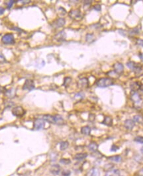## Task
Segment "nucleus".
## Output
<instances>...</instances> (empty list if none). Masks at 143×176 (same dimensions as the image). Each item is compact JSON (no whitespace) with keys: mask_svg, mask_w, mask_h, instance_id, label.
<instances>
[{"mask_svg":"<svg viewBox=\"0 0 143 176\" xmlns=\"http://www.w3.org/2000/svg\"><path fill=\"white\" fill-rule=\"evenodd\" d=\"M113 84H114V81L112 78H100L96 81V85L98 88H107Z\"/></svg>","mask_w":143,"mask_h":176,"instance_id":"f257e3e1","label":"nucleus"},{"mask_svg":"<svg viewBox=\"0 0 143 176\" xmlns=\"http://www.w3.org/2000/svg\"><path fill=\"white\" fill-rule=\"evenodd\" d=\"M127 66L131 70H132L136 74H140L143 70V67L140 66V64L136 63L133 61H129L127 63Z\"/></svg>","mask_w":143,"mask_h":176,"instance_id":"f03ea898","label":"nucleus"},{"mask_svg":"<svg viewBox=\"0 0 143 176\" xmlns=\"http://www.w3.org/2000/svg\"><path fill=\"white\" fill-rule=\"evenodd\" d=\"M68 15L72 19L75 21H80L83 17L81 11L79 9H72L69 12Z\"/></svg>","mask_w":143,"mask_h":176,"instance_id":"7ed1b4c3","label":"nucleus"},{"mask_svg":"<svg viewBox=\"0 0 143 176\" xmlns=\"http://www.w3.org/2000/svg\"><path fill=\"white\" fill-rule=\"evenodd\" d=\"M1 41L5 44H13L15 43L14 36L11 33H7L2 37Z\"/></svg>","mask_w":143,"mask_h":176,"instance_id":"20e7f679","label":"nucleus"},{"mask_svg":"<svg viewBox=\"0 0 143 176\" xmlns=\"http://www.w3.org/2000/svg\"><path fill=\"white\" fill-rule=\"evenodd\" d=\"M12 113L14 116H17V117H21L25 114V111L22 107L17 106V107H15L13 109Z\"/></svg>","mask_w":143,"mask_h":176,"instance_id":"39448f33","label":"nucleus"},{"mask_svg":"<svg viewBox=\"0 0 143 176\" xmlns=\"http://www.w3.org/2000/svg\"><path fill=\"white\" fill-rule=\"evenodd\" d=\"M78 88L80 89H86L89 86V81L87 78H82L78 81Z\"/></svg>","mask_w":143,"mask_h":176,"instance_id":"423d86ee","label":"nucleus"},{"mask_svg":"<svg viewBox=\"0 0 143 176\" xmlns=\"http://www.w3.org/2000/svg\"><path fill=\"white\" fill-rule=\"evenodd\" d=\"M65 23H66L65 19H64V18H58V19H56L54 21H53V23H52V26H53V28H60V27H62L63 26L65 25Z\"/></svg>","mask_w":143,"mask_h":176,"instance_id":"0eeeda50","label":"nucleus"},{"mask_svg":"<svg viewBox=\"0 0 143 176\" xmlns=\"http://www.w3.org/2000/svg\"><path fill=\"white\" fill-rule=\"evenodd\" d=\"M131 99L133 101L135 105H139L141 103V98L140 95L136 92H133L132 91L131 93Z\"/></svg>","mask_w":143,"mask_h":176,"instance_id":"6e6552de","label":"nucleus"},{"mask_svg":"<svg viewBox=\"0 0 143 176\" xmlns=\"http://www.w3.org/2000/svg\"><path fill=\"white\" fill-rule=\"evenodd\" d=\"M34 88H35V84H34V81L32 80H27L25 81L23 87V89L24 90L31 91Z\"/></svg>","mask_w":143,"mask_h":176,"instance_id":"1a4fd4ad","label":"nucleus"},{"mask_svg":"<svg viewBox=\"0 0 143 176\" xmlns=\"http://www.w3.org/2000/svg\"><path fill=\"white\" fill-rule=\"evenodd\" d=\"M45 127V122L44 120L41 119H37L34 122V128L37 130H40L44 128Z\"/></svg>","mask_w":143,"mask_h":176,"instance_id":"9d476101","label":"nucleus"},{"mask_svg":"<svg viewBox=\"0 0 143 176\" xmlns=\"http://www.w3.org/2000/svg\"><path fill=\"white\" fill-rule=\"evenodd\" d=\"M123 70H124V66L121 63L117 62V63L113 65V71L117 75L122 74L123 72Z\"/></svg>","mask_w":143,"mask_h":176,"instance_id":"9b49d317","label":"nucleus"},{"mask_svg":"<svg viewBox=\"0 0 143 176\" xmlns=\"http://www.w3.org/2000/svg\"><path fill=\"white\" fill-rule=\"evenodd\" d=\"M66 34L64 31H60L59 32H58L56 35L54 36V39L58 42H62V41L66 40Z\"/></svg>","mask_w":143,"mask_h":176,"instance_id":"f8f14e48","label":"nucleus"},{"mask_svg":"<svg viewBox=\"0 0 143 176\" xmlns=\"http://www.w3.org/2000/svg\"><path fill=\"white\" fill-rule=\"evenodd\" d=\"M124 125H125V127L126 128V129L131 130H132L133 128L135 127V123L132 119H127L125 121V123H124Z\"/></svg>","mask_w":143,"mask_h":176,"instance_id":"ddd939ff","label":"nucleus"},{"mask_svg":"<svg viewBox=\"0 0 143 176\" xmlns=\"http://www.w3.org/2000/svg\"><path fill=\"white\" fill-rule=\"evenodd\" d=\"M60 171H61V168L58 164H54L51 166L50 169V172L53 175H58L60 173Z\"/></svg>","mask_w":143,"mask_h":176,"instance_id":"4468645a","label":"nucleus"},{"mask_svg":"<svg viewBox=\"0 0 143 176\" xmlns=\"http://www.w3.org/2000/svg\"><path fill=\"white\" fill-rule=\"evenodd\" d=\"M42 120H45L49 123L55 124V118L54 115H45L42 116Z\"/></svg>","mask_w":143,"mask_h":176,"instance_id":"2eb2a0df","label":"nucleus"},{"mask_svg":"<svg viewBox=\"0 0 143 176\" xmlns=\"http://www.w3.org/2000/svg\"><path fill=\"white\" fill-rule=\"evenodd\" d=\"M120 176V172L119 169H111L110 170H108L105 176Z\"/></svg>","mask_w":143,"mask_h":176,"instance_id":"dca6fc26","label":"nucleus"},{"mask_svg":"<svg viewBox=\"0 0 143 176\" xmlns=\"http://www.w3.org/2000/svg\"><path fill=\"white\" fill-rule=\"evenodd\" d=\"M99 170L97 168H93L88 172L87 176H99Z\"/></svg>","mask_w":143,"mask_h":176,"instance_id":"f3484780","label":"nucleus"},{"mask_svg":"<svg viewBox=\"0 0 143 176\" xmlns=\"http://www.w3.org/2000/svg\"><path fill=\"white\" fill-rule=\"evenodd\" d=\"M88 149L92 152H95L98 150V144L95 142H91L90 144L88 145Z\"/></svg>","mask_w":143,"mask_h":176,"instance_id":"a211bd4d","label":"nucleus"},{"mask_svg":"<svg viewBox=\"0 0 143 176\" xmlns=\"http://www.w3.org/2000/svg\"><path fill=\"white\" fill-rule=\"evenodd\" d=\"M109 159L113 162H115V163H120L122 162V157L119 155H115L113 156H110Z\"/></svg>","mask_w":143,"mask_h":176,"instance_id":"6ab92c4d","label":"nucleus"},{"mask_svg":"<svg viewBox=\"0 0 143 176\" xmlns=\"http://www.w3.org/2000/svg\"><path fill=\"white\" fill-rule=\"evenodd\" d=\"M87 156V153H78V154H76V155L74 156V158L76 160H82L86 158Z\"/></svg>","mask_w":143,"mask_h":176,"instance_id":"aec40b11","label":"nucleus"},{"mask_svg":"<svg viewBox=\"0 0 143 176\" xmlns=\"http://www.w3.org/2000/svg\"><path fill=\"white\" fill-rule=\"evenodd\" d=\"M101 123L105 124V125H107V126H109V127H111L113 124V119L110 116H105L104 118V120H103V122Z\"/></svg>","mask_w":143,"mask_h":176,"instance_id":"412c9836","label":"nucleus"},{"mask_svg":"<svg viewBox=\"0 0 143 176\" xmlns=\"http://www.w3.org/2000/svg\"><path fill=\"white\" fill-rule=\"evenodd\" d=\"M86 40L88 43H92L95 40V38L94 34L92 33H87L86 36Z\"/></svg>","mask_w":143,"mask_h":176,"instance_id":"4be33fe9","label":"nucleus"},{"mask_svg":"<svg viewBox=\"0 0 143 176\" xmlns=\"http://www.w3.org/2000/svg\"><path fill=\"white\" fill-rule=\"evenodd\" d=\"M91 128L88 126H85L81 128V133L84 135H90L91 133Z\"/></svg>","mask_w":143,"mask_h":176,"instance_id":"5701e85b","label":"nucleus"},{"mask_svg":"<svg viewBox=\"0 0 143 176\" xmlns=\"http://www.w3.org/2000/svg\"><path fill=\"white\" fill-rule=\"evenodd\" d=\"M54 118H55V124H56L61 125V124H63L64 123V120L63 119V118L59 115H54Z\"/></svg>","mask_w":143,"mask_h":176,"instance_id":"b1692460","label":"nucleus"},{"mask_svg":"<svg viewBox=\"0 0 143 176\" xmlns=\"http://www.w3.org/2000/svg\"><path fill=\"white\" fill-rule=\"evenodd\" d=\"M141 84L140 82H134L131 85V88L133 92H136L137 90L140 89V88L141 86Z\"/></svg>","mask_w":143,"mask_h":176,"instance_id":"393cba45","label":"nucleus"},{"mask_svg":"<svg viewBox=\"0 0 143 176\" xmlns=\"http://www.w3.org/2000/svg\"><path fill=\"white\" fill-rule=\"evenodd\" d=\"M68 146H69V143H68V141H63V142H62L60 143V149L62 151L65 150H66L67 148H68Z\"/></svg>","mask_w":143,"mask_h":176,"instance_id":"a878e982","label":"nucleus"},{"mask_svg":"<svg viewBox=\"0 0 143 176\" xmlns=\"http://www.w3.org/2000/svg\"><path fill=\"white\" fill-rule=\"evenodd\" d=\"M5 95H7L8 97H13L15 95V91L13 89H11L10 90H8L7 92H5Z\"/></svg>","mask_w":143,"mask_h":176,"instance_id":"bb28decb","label":"nucleus"},{"mask_svg":"<svg viewBox=\"0 0 143 176\" xmlns=\"http://www.w3.org/2000/svg\"><path fill=\"white\" fill-rule=\"evenodd\" d=\"M140 30L139 28H134L132 30H131L129 32V35L130 36H135L136 35H139V34Z\"/></svg>","mask_w":143,"mask_h":176,"instance_id":"cd10ccee","label":"nucleus"},{"mask_svg":"<svg viewBox=\"0 0 143 176\" xmlns=\"http://www.w3.org/2000/svg\"><path fill=\"white\" fill-rule=\"evenodd\" d=\"M71 82H72V78H70V77H66V78H64V84H63V85L65 86L66 88H67V87L70 84Z\"/></svg>","mask_w":143,"mask_h":176,"instance_id":"c85d7f7f","label":"nucleus"},{"mask_svg":"<svg viewBox=\"0 0 143 176\" xmlns=\"http://www.w3.org/2000/svg\"><path fill=\"white\" fill-rule=\"evenodd\" d=\"M133 120L135 123H141L143 120V117L140 115H135L133 116Z\"/></svg>","mask_w":143,"mask_h":176,"instance_id":"c756f323","label":"nucleus"},{"mask_svg":"<svg viewBox=\"0 0 143 176\" xmlns=\"http://www.w3.org/2000/svg\"><path fill=\"white\" fill-rule=\"evenodd\" d=\"M60 162L62 164H64V165H68V164H70L71 163V161H70V159H66V158H62L60 159Z\"/></svg>","mask_w":143,"mask_h":176,"instance_id":"7c9ffc66","label":"nucleus"},{"mask_svg":"<svg viewBox=\"0 0 143 176\" xmlns=\"http://www.w3.org/2000/svg\"><path fill=\"white\" fill-rule=\"evenodd\" d=\"M135 141L140 144H143V136H136V138H135Z\"/></svg>","mask_w":143,"mask_h":176,"instance_id":"2f4dec72","label":"nucleus"},{"mask_svg":"<svg viewBox=\"0 0 143 176\" xmlns=\"http://www.w3.org/2000/svg\"><path fill=\"white\" fill-rule=\"evenodd\" d=\"M70 174H71V172L68 169H65V170L62 171V176H70Z\"/></svg>","mask_w":143,"mask_h":176,"instance_id":"473e14b6","label":"nucleus"},{"mask_svg":"<svg viewBox=\"0 0 143 176\" xmlns=\"http://www.w3.org/2000/svg\"><path fill=\"white\" fill-rule=\"evenodd\" d=\"M84 97V93H83L82 92H79L78 93H77L76 95H75V98L77 99H83Z\"/></svg>","mask_w":143,"mask_h":176,"instance_id":"72a5a7b5","label":"nucleus"},{"mask_svg":"<svg viewBox=\"0 0 143 176\" xmlns=\"http://www.w3.org/2000/svg\"><path fill=\"white\" fill-rule=\"evenodd\" d=\"M119 149V146H117V145L113 144L111 147V152H116Z\"/></svg>","mask_w":143,"mask_h":176,"instance_id":"f704fd0d","label":"nucleus"},{"mask_svg":"<svg viewBox=\"0 0 143 176\" xmlns=\"http://www.w3.org/2000/svg\"><path fill=\"white\" fill-rule=\"evenodd\" d=\"M17 1H13V0H11L9 1V3L7 4V8L8 9H10L11 8V7L13 6V4H14L15 2H17Z\"/></svg>","mask_w":143,"mask_h":176,"instance_id":"c9c22d12","label":"nucleus"},{"mask_svg":"<svg viewBox=\"0 0 143 176\" xmlns=\"http://www.w3.org/2000/svg\"><path fill=\"white\" fill-rule=\"evenodd\" d=\"M136 44L139 46H143V39H138L136 41Z\"/></svg>","mask_w":143,"mask_h":176,"instance_id":"e433bc0d","label":"nucleus"},{"mask_svg":"<svg viewBox=\"0 0 143 176\" xmlns=\"http://www.w3.org/2000/svg\"><path fill=\"white\" fill-rule=\"evenodd\" d=\"M94 9L95 10L99 11H101V5H95L94 7Z\"/></svg>","mask_w":143,"mask_h":176,"instance_id":"4c0bfd02","label":"nucleus"},{"mask_svg":"<svg viewBox=\"0 0 143 176\" xmlns=\"http://www.w3.org/2000/svg\"><path fill=\"white\" fill-rule=\"evenodd\" d=\"M5 62V58L4 55L1 53H0V62Z\"/></svg>","mask_w":143,"mask_h":176,"instance_id":"58836bf2","label":"nucleus"},{"mask_svg":"<svg viewBox=\"0 0 143 176\" xmlns=\"http://www.w3.org/2000/svg\"><path fill=\"white\" fill-rule=\"evenodd\" d=\"M4 11H5V9H4V7H0V15L3 14L4 13Z\"/></svg>","mask_w":143,"mask_h":176,"instance_id":"ea45409f","label":"nucleus"},{"mask_svg":"<svg viewBox=\"0 0 143 176\" xmlns=\"http://www.w3.org/2000/svg\"><path fill=\"white\" fill-rule=\"evenodd\" d=\"M92 1H84V4L86 5H90Z\"/></svg>","mask_w":143,"mask_h":176,"instance_id":"a19ab883","label":"nucleus"},{"mask_svg":"<svg viewBox=\"0 0 143 176\" xmlns=\"http://www.w3.org/2000/svg\"><path fill=\"white\" fill-rule=\"evenodd\" d=\"M139 173L140 176H143V169H140V170Z\"/></svg>","mask_w":143,"mask_h":176,"instance_id":"79ce46f5","label":"nucleus"},{"mask_svg":"<svg viewBox=\"0 0 143 176\" xmlns=\"http://www.w3.org/2000/svg\"><path fill=\"white\" fill-rule=\"evenodd\" d=\"M139 57H140V60H142V61L143 62V54H140Z\"/></svg>","mask_w":143,"mask_h":176,"instance_id":"37998d69","label":"nucleus"},{"mask_svg":"<svg viewBox=\"0 0 143 176\" xmlns=\"http://www.w3.org/2000/svg\"><path fill=\"white\" fill-rule=\"evenodd\" d=\"M140 90H141L142 92H143V85H141V86H140Z\"/></svg>","mask_w":143,"mask_h":176,"instance_id":"c03bdc74","label":"nucleus"},{"mask_svg":"<svg viewBox=\"0 0 143 176\" xmlns=\"http://www.w3.org/2000/svg\"><path fill=\"white\" fill-rule=\"evenodd\" d=\"M140 152H141V153H142V154H143V146L142 147V148H140Z\"/></svg>","mask_w":143,"mask_h":176,"instance_id":"a18cd8bd","label":"nucleus"}]
</instances>
